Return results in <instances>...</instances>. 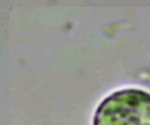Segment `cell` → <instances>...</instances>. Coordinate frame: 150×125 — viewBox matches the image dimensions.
Listing matches in <instances>:
<instances>
[{
  "label": "cell",
  "instance_id": "obj_1",
  "mask_svg": "<svg viewBox=\"0 0 150 125\" xmlns=\"http://www.w3.org/2000/svg\"><path fill=\"white\" fill-rule=\"evenodd\" d=\"M95 125H150V94L138 89L116 92L96 113Z\"/></svg>",
  "mask_w": 150,
  "mask_h": 125
}]
</instances>
